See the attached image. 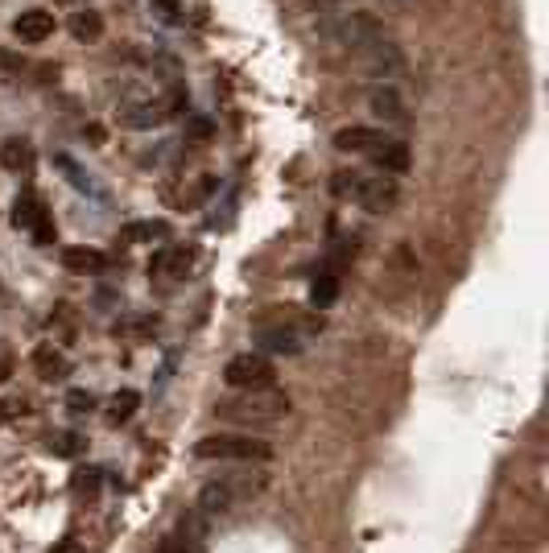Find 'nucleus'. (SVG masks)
I'll return each instance as SVG.
<instances>
[{"instance_id": "14", "label": "nucleus", "mask_w": 549, "mask_h": 553, "mask_svg": "<svg viewBox=\"0 0 549 553\" xmlns=\"http://www.w3.org/2000/svg\"><path fill=\"white\" fill-rule=\"evenodd\" d=\"M34 372L54 385V380H67V376H71V360H67L54 343H42V347L34 351Z\"/></svg>"}, {"instance_id": "8", "label": "nucleus", "mask_w": 549, "mask_h": 553, "mask_svg": "<svg viewBox=\"0 0 549 553\" xmlns=\"http://www.w3.org/2000/svg\"><path fill=\"white\" fill-rule=\"evenodd\" d=\"M318 331V323H273V326H256V343L264 351H277V355H298L306 347V339Z\"/></svg>"}, {"instance_id": "9", "label": "nucleus", "mask_w": 549, "mask_h": 553, "mask_svg": "<svg viewBox=\"0 0 549 553\" xmlns=\"http://www.w3.org/2000/svg\"><path fill=\"white\" fill-rule=\"evenodd\" d=\"M191 269H194V253L186 244H161L153 253V261H149V276H153V281H166V285L182 281Z\"/></svg>"}, {"instance_id": "4", "label": "nucleus", "mask_w": 549, "mask_h": 553, "mask_svg": "<svg viewBox=\"0 0 549 553\" xmlns=\"http://www.w3.org/2000/svg\"><path fill=\"white\" fill-rule=\"evenodd\" d=\"M334 194L339 199H347V203L364 206V211H388V206L396 203V178H388V174H368V169H339L334 174Z\"/></svg>"}, {"instance_id": "11", "label": "nucleus", "mask_w": 549, "mask_h": 553, "mask_svg": "<svg viewBox=\"0 0 549 553\" xmlns=\"http://www.w3.org/2000/svg\"><path fill=\"white\" fill-rule=\"evenodd\" d=\"M12 34L21 37V42H29V46L46 42V37H54V12H46V9H25L21 17L12 21Z\"/></svg>"}, {"instance_id": "6", "label": "nucleus", "mask_w": 549, "mask_h": 553, "mask_svg": "<svg viewBox=\"0 0 549 553\" xmlns=\"http://www.w3.org/2000/svg\"><path fill=\"white\" fill-rule=\"evenodd\" d=\"M186 108V96L182 91H166V96H132L120 104L116 121L124 129H157V124L174 121L178 112Z\"/></svg>"}, {"instance_id": "28", "label": "nucleus", "mask_w": 549, "mask_h": 553, "mask_svg": "<svg viewBox=\"0 0 549 553\" xmlns=\"http://www.w3.org/2000/svg\"><path fill=\"white\" fill-rule=\"evenodd\" d=\"M34 240H37V248H50V244H59V231H54V219L50 215H42L34 223Z\"/></svg>"}, {"instance_id": "19", "label": "nucleus", "mask_w": 549, "mask_h": 553, "mask_svg": "<svg viewBox=\"0 0 549 553\" xmlns=\"http://www.w3.org/2000/svg\"><path fill=\"white\" fill-rule=\"evenodd\" d=\"M62 265L71 269V273H99V269L108 265V256L96 253V248H67V253H62Z\"/></svg>"}, {"instance_id": "3", "label": "nucleus", "mask_w": 549, "mask_h": 553, "mask_svg": "<svg viewBox=\"0 0 549 553\" xmlns=\"http://www.w3.org/2000/svg\"><path fill=\"white\" fill-rule=\"evenodd\" d=\"M194 458L203 463H239V467H264L273 458V446L252 433H207L194 442Z\"/></svg>"}, {"instance_id": "17", "label": "nucleus", "mask_w": 549, "mask_h": 553, "mask_svg": "<svg viewBox=\"0 0 549 553\" xmlns=\"http://www.w3.org/2000/svg\"><path fill=\"white\" fill-rule=\"evenodd\" d=\"M339 298V269H318V276L310 281V306L314 310H326L331 301Z\"/></svg>"}, {"instance_id": "12", "label": "nucleus", "mask_w": 549, "mask_h": 553, "mask_svg": "<svg viewBox=\"0 0 549 553\" xmlns=\"http://www.w3.org/2000/svg\"><path fill=\"white\" fill-rule=\"evenodd\" d=\"M157 553H203V525L199 520H182L178 529L157 541Z\"/></svg>"}, {"instance_id": "26", "label": "nucleus", "mask_w": 549, "mask_h": 553, "mask_svg": "<svg viewBox=\"0 0 549 553\" xmlns=\"http://www.w3.org/2000/svg\"><path fill=\"white\" fill-rule=\"evenodd\" d=\"M99 467H87V471H75V492L79 495H96L99 492Z\"/></svg>"}, {"instance_id": "27", "label": "nucleus", "mask_w": 549, "mask_h": 553, "mask_svg": "<svg viewBox=\"0 0 549 553\" xmlns=\"http://www.w3.org/2000/svg\"><path fill=\"white\" fill-rule=\"evenodd\" d=\"M67 409H71V413H91V409H96V393H87V388H71V393H67Z\"/></svg>"}, {"instance_id": "1", "label": "nucleus", "mask_w": 549, "mask_h": 553, "mask_svg": "<svg viewBox=\"0 0 549 553\" xmlns=\"http://www.w3.org/2000/svg\"><path fill=\"white\" fill-rule=\"evenodd\" d=\"M264 487H269V475H264L261 467L219 475V479L203 483V492H199V512H207V517H224V512H236L239 504H248L252 495H261Z\"/></svg>"}, {"instance_id": "21", "label": "nucleus", "mask_w": 549, "mask_h": 553, "mask_svg": "<svg viewBox=\"0 0 549 553\" xmlns=\"http://www.w3.org/2000/svg\"><path fill=\"white\" fill-rule=\"evenodd\" d=\"M50 455H59V458H79L87 455V438L83 433H75V430H59V433H50Z\"/></svg>"}, {"instance_id": "24", "label": "nucleus", "mask_w": 549, "mask_h": 553, "mask_svg": "<svg viewBox=\"0 0 549 553\" xmlns=\"http://www.w3.org/2000/svg\"><path fill=\"white\" fill-rule=\"evenodd\" d=\"M157 326H161V318H157V314H137V318H120L112 331H116V335H124V339H145V335H153Z\"/></svg>"}, {"instance_id": "15", "label": "nucleus", "mask_w": 549, "mask_h": 553, "mask_svg": "<svg viewBox=\"0 0 549 553\" xmlns=\"http://www.w3.org/2000/svg\"><path fill=\"white\" fill-rule=\"evenodd\" d=\"M372 166L380 169V174H388V178H396V174H405L409 169V144L405 141H388V144H380V149H376V153L368 157Z\"/></svg>"}, {"instance_id": "31", "label": "nucleus", "mask_w": 549, "mask_h": 553, "mask_svg": "<svg viewBox=\"0 0 549 553\" xmlns=\"http://www.w3.org/2000/svg\"><path fill=\"white\" fill-rule=\"evenodd\" d=\"M54 4H79V0H54Z\"/></svg>"}, {"instance_id": "18", "label": "nucleus", "mask_w": 549, "mask_h": 553, "mask_svg": "<svg viewBox=\"0 0 549 553\" xmlns=\"http://www.w3.org/2000/svg\"><path fill=\"white\" fill-rule=\"evenodd\" d=\"M71 37L75 42H99V37H104V17L83 4V9L71 17Z\"/></svg>"}, {"instance_id": "30", "label": "nucleus", "mask_w": 549, "mask_h": 553, "mask_svg": "<svg viewBox=\"0 0 549 553\" xmlns=\"http://www.w3.org/2000/svg\"><path fill=\"white\" fill-rule=\"evenodd\" d=\"M334 4H343V0H310V9H314V12H331Z\"/></svg>"}, {"instance_id": "22", "label": "nucleus", "mask_w": 549, "mask_h": 553, "mask_svg": "<svg viewBox=\"0 0 549 553\" xmlns=\"http://www.w3.org/2000/svg\"><path fill=\"white\" fill-rule=\"evenodd\" d=\"M137 409H141V393H132V388H120L116 397L108 401V421H112V425H120V421H129Z\"/></svg>"}, {"instance_id": "2", "label": "nucleus", "mask_w": 549, "mask_h": 553, "mask_svg": "<svg viewBox=\"0 0 549 553\" xmlns=\"http://www.w3.org/2000/svg\"><path fill=\"white\" fill-rule=\"evenodd\" d=\"M224 421H239V425H273L289 413V397L277 388H248V393H231L216 405Z\"/></svg>"}, {"instance_id": "10", "label": "nucleus", "mask_w": 549, "mask_h": 553, "mask_svg": "<svg viewBox=\"0 0 549 553\" xmlns=\"http://www.w3.org/2000/svg\"><path fill=\"white\" fill-rule=\"evenodd\" d=\"M388 141H393V136L380 133V129H368V124H351V129H339V133H334V149H339V153H359V157H372Z\"/></svg>"}, {"instance_id": "25", "label": "nucleus", "mask_w": 549, "mask_h": 553, "mask_svg": "<svg viewBox=\"0 0 549 553\" xmlns=\"http://www.w3.org/2000/svg\"><path fill=\"white\" fill-rule=\"evenodd\" d=\"M0 166H4V169H29V144L17 141V136L4 141V144H0Z\"/></svg>"}, {"instance_id": "5", "label": "nucleus", "mask_w": 549, "mask_h": 553, "mask_svg": "<svg viewBox=\"0 0 549 553\" xmlns=\"http://www.w3.org/2000/svg\"><path fill=\"white\" fill-rule=\"evenodd\" d=\"M318 34H323L326 42H334V46L359 54V50H368L376 37H384V25L364 9H334V12H326V21L318 25Z\"/></svg>"}, {"instance_id": "16", "label": "nucleus", "mask_w": 549, "mask_h": 553, "mask_svg": "<svg viewBox=\"0 0 549 553\" xmlns=\"http://www.w3.org/2000/svg\"><path fill=\"white\" fill-rule=\"evenodd\" d=\"M120 240H124V244L169 240V223H166V219H141V223H124V228H120Z\"/></svg>"}, {"instance_id": "13", "label": "nucleus", "mask_w": 549, "mask_h": 553, "mask_svg": "<svg viewBox=\"0 0 549 553\" xmlns=\"http://www.w3.org/2000/svg\"><path fill=\"white\" fill-rule=\"evenodd\" d=\"M368 108L380 116V121H388V124H405V99L396 96V87H372L368 91Z\"/></svg>"}, {"instance_id": "23", "label": "nucleus", "mask_w": 549, "mask_h": 553, "mask_svg": "<svg viewBox=\"0 0 549 553\" xmlns=\"http://www.w3.org/2000/svg\"><path fill=\"white\" fill-rule=\"evenodd\" d=\"M54 166L62 169V174H67V182H71L75 191H87V194H99L96 191V182H91V174H83V169H79V161H75L71 153H54Z\"/></svg>"}, {"instance_id": "20", "label": "nucleus", "mask_w": 549, "mask_h": 553, "mask_svg": "<svg viewBox=\"0 0 549 553\" xmlns=\"http://www.w3.org/2000/svg\"><path fill=\"white\" fill-rule=\"evenodd\" d=\"M42 215H46V206H42V199H37V194H17V203H12V228L34 231V223Z\"/></svg>"}, {"instance_id": "7", "label": "nucleus", "mask_w": 549, "mask_h": 553, "mask_svg": "<svg viewBox=\"0 0 549 553\" xmlns=\"http://www.w3.org/2000/svg\"><path fill=\"white\" fill-rule=\"evenodd\" d=\"M224 385L231 393H248V388H273L277 385V368L264 351H239L224 363Z\"/></svg>"}, {"instance_id": "29", "label": "nucleus", "mask_w": 549, "mask_h": 553, "mask_svg": "<svg viewBox=\"0 0 549 553\" xmlns=\"http://www.w3.org/2000/svg\"><path fill=\"white\" fill-rule=\"evenodd\" d=\"M149 4H153V12L166 25H178L182 21V0H149Z\"/></svg>"}]
</instances>
